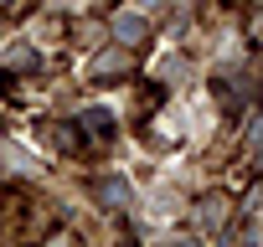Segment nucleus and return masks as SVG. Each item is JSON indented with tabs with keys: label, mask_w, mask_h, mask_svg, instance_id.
Returning <instances> with one entry per match:
<instances>
[{
	"label": "nucleus",
	"mask_w": 263,
	"mask_h": 247,
	"mask_svg": "<svg viewBox=\"0 0 263 247\" xmlns=\"http://www.w3.org/2000/svg\"><path fill=\"white\" fill-rule=\"evenodd\" d=\"M98 201L114 206V211H124V206H129V180H119V175H114V180H98Z\"/></svg>",
	"instance_id": "f257e3e1"
},
{
	"label": "nucleus",
	"mask_w": 263,
	"mask_h": 247,
	"mask_svg": "<svg viewBox=\"0 0 263 247\" xmlns=\"http://www.w3.org/2000/svg\"><path fill=\"white\" fill-rule=\"evenodd\" d=\"M196 221H201L206 232H217V227L227 221V196H206V201H201V211H196Z\"/></svg>",
	"instance_id": "f03ea898"
},
{
	"label": "nucleus",
	"mask_w": 263,
	"mask_h": 247,
	"mask_svg": "<svg viewBox=\"0 0 263 247\" xmlns=\"http://www.w3.org/2000/svg\"><path fill=\"white\" fill-rule=\"evenodd\" d=\"M114 36H119V42H145V21L124 11V16H114Z\"/></svg>",
	"instance_id": "7ed1b4c3"
},
{
	"label": "nucleus",
	"mask_w": 263,
	"mask_h": 247,
	"mask_svg": "<svg viewBox=\"0 0 263 247\" xmlns=\"http://www.w3.org/2000/svg\"><path fill=\"white\" fill-rule=\"evenodd\" d=\"M124 67H129V57H124V52H103V57L93 62V72H98V77H108V72H124Z\"/></svg>",
	"instance_id": "20e7f679"
},
{
	"label": "nucleus",
	"mask_w": 263,
	"mask_h": 247,
	"mask_svg": "<svg viewBox=\"0 0 263 247\" xmlns=\"http://www.w3.org/2000/svg\"><path fill=\"white\" fill-rule=\"evenodd\" d=\"M83 123H88L93 134H103V139L114 134V123H108V113H103V108H88V113H83Z\"/></svg>",
	"instance_id": "39448f33"
},
{
	"label": "nucleus",
	"mask_w": 263,
	"mask_h": 247,
	"mask_svg": "<svg viewBox=\"0 0 263 247\" xmlns=\"http://www.w3.org/2000/svg\"><path fill=\"white\" fill-rule=\"evenodd\" d=\"M248 155H253V160H263V118L253 123V134H248Z\"/></svg>",
	"instance_id": "423d86ee"
}]
</instances>
